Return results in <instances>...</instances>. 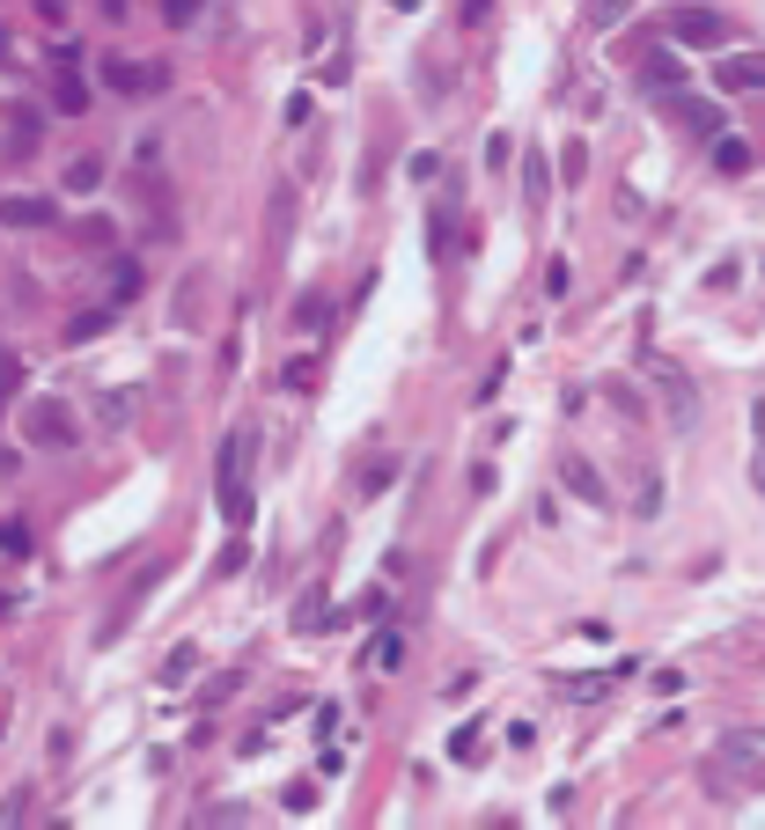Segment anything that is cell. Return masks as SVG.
Wrapping results in <instances>:
<instances>
[{
  "mask_svg": "<svg viewBox=\"0 0 765 830\" xmlns=\"http://www.w3.org/2000/svg\"><path fill=\"white\" fill-rule=\"evenodd\" d=\"M699 764H707L699 780H707V794H715V801H743V794H765V728H729Z\"/></svg>",
  "mask_w": 765,
  "mask_h": 830,
  "instance_id": "1",
  "label": "cell"
},
{
  "mask_svg": "<svg viewBox=\"0 0 765 830\" xmlns=\"http://www.w3.org/2000/svg\"><path fill=\"white\" fill-rule=\"evenodd\" d=\"M670 37L685 52H721L729 45V15H715V8H677L670 15Z\"/></svg>",
  "mask_w": 765,
  "mask_h": 830,
  "instance_id": "2",
  "label": "cell"
},
{
  "mask_svg": "<svg viewBox=\"0 0 765 830\" xmlns=\"http://www.w3.org/2000/svg\"><path fill=\"white\" fill-rule=\"evenodd\" d=\"M214 486H222V514L236 522V530H244V522H250V486H244V434H228V441H222V478H214Z\"/></svg>",
  "mask_w": 765,
  "mask_h": 830,
  "instance_id": "3",
  "label": "cell"
},
{
  "mask_svg": "<svg viewBox=\"0 0 765 830\" xmlns=\"http://www.w3.org/2000/svg\"><path fill=\"white\" fill-rule=\"evenodd\" d=\"M23 427H30V441H37V448H75V419H67V405H52V397H37V405H30L23 412Z\"/></svg>",
  "mask_w": 765,
  "mask_h": 830,
  "instance_id": "4",
  "label": "cell"
},
{
  "mask_svg": "<svg viewBox=\"0 0 765 830\" xmlns=\"http://www.w3.org/2000/svg\"><path fill=\"white\" fill-rule=\"evenodd\" d=\"M715 81L729 96H765V52H729L715 67Z\"/></svg>",
  "mask_w": 765,
  "mask_h": 830,
  "instance_id": "5",
  "label": "cell"
},
{
  "mask_svg": "<svg viewBox=\"0 0 765 830\" xmlns=\"http://www.w3.org/2000/svg\"><path fill=\"white\" fill-rule=\"evenodd\" d=\"M103 81H111L119 96H148V89H162V81H170V73H162V67H140V59H119V52H111V59H103Z\"/></svg>",
  "mask_w": 765,
  "mask_h": 830,
  "instance_id": "6",
  "label": "cell"
},
{
  "mask_svg": "<svg viewBox=\"0 0 765 830\" xmlns=\"http://www.w3.org/2000/svg\"><path fill=\"white\" fill-rule=\"evenodd\" d=\"M37 140H45V118H37V111H8V155H15V162H23V155H37Z\"/></svg>",
  "mask_w": 765,
  "mask_h": 830,
  "instance_id": "7",
  "label": "cell"
},
{
  "mask_svg": "<svg viewBox=\"0 0 765 830\" xmlns=\"http://www.w3.org/2000/svg\"><path fill=\"white\" fill-rule=\"evenodd\" d=\"M0 228H52V198H0Z\"/></svg>",
  "mask_w": 765,
  "mask_h": 830,
  "instance_id": "8",
  "label": "cell"
},
{
  "mask_svg": "<svg viewBox=\"0 0 765 830\" xmlns=\"http://www.w3.org/2000/svg\"><path fill=\"white\" fill-rule=\"evenodd\" d=\"M560 478H567V492H582V500H596V508L611 500V492H604V478H596V470L582 464V456H567V464H560Z\"/></svg>",
  "mask_w": 765,
  "mask_h": 830,
  "instance_id": "9",
  "label": "cell"
},
{
  "mask_svg": "<svg viewBox=\"0 0 765 830\" xmlns=\"http://www.w3.org/2000/svg\"><path fill=\"white\" fill-rule=\"evenodd\" d=\"M677 125H685V133H699V140H707V133H715V125H721V111H715V103H691V96H677Z\"/></svg>",
  "mask_w": 765,
  "mask_h": 830,
  "instance_id": "10",
  "label": "cell"
},
{
  "mask_svg": "<svg viewBox=\"0 0 765 830\" xmlns=\"http://www.w3.org/2000/svg\"><path fill=\"white\" fill-rule=\"evenodd\" d=\"M97 184H103V162H97V155H75V162H67V192L89 198Z\"/></svg>",
  "mask_w": 765,
  "mask_h": 830,
  "instance_id": "11",
  "label": "cell"
},
{
  "mask_svg": "<svg viewBox=\"0 0 765 830\" xmlns=\"http://www.w3.org/2000/svg\"><path fill=\"white\" fill-rule=\"evenodd\" d=\"M0 552H8V559H30V552H37V530H30V522H0Z\"/></svg>",
  "mask_w": 765,
  "mask_h": 830,
  "instance_id": "12",
  "label": "cell"
},
{
  "mask_svg": "<svg viewBox=\"0 0 765 830\" xmlns=\"http://www.w3.org/2000/svg\"><path fill=\"white\" fill-rule=\"evenodd\" d=\"M397 661H405V639H397V633H375L369 639V669H397Z\"/></svg>",
  "mask_w": 765,
  "mask_h": 830,
  "instance_id": "13",
  "label": "cell"
},
{
  "mask_svg": "<svg viewBox=\"0 0 765 830\" xmlns=\"http://www.w3.org/2000/svg\"><path fill=\"white\" fill-rule=\"evenodd\" d=\"M192 669H199V647H170V655H162V684H184Z\"/></svg>",
  "mask_w": 765,
  "mask_h": 830,
  "instance_id": "14",
  "label": "cell"
},
{
  "mask_svg": "<svg viewBox=\"0 0 765 830\" xmlns=\"http://www.w3.org/2000/svg\"><path fill=\"white\" fill-rule=\"evenodd\" d=\"M582 15H589L596 30H611V23H626V15H633V0H589Z\"/></svg>",
  "mask_w": 765,
  "mask_h": 830,
  "instance_id": "15",
  "label": "cell"
},
{
  "mask_svg": "<svg viewBox=\"0 0 765 830\" xmlns=\"http://www.w3.org/2000/svg\"><path fill=\"white\" fill-rule=\"evenodd\" d=\"M133 287H140V265L119 258V265H111V302H133Z\"/></svg>",
  "mask_w": 765,
  "mask_h": 830,
  "instance_id": "16",
  "label": "cell"
},
{
  "mask_svg": "<svg viewBox=\"0 0 765 830\" xmlns=\"http://www.w3.org/2000/svg\"><path fill=\"white\" fill-rule=\"evenodd\" d=\"M715 162L729 177H743V170H751V147H743V140H715Z\"/></svg>",
  "mask_w": 765,
  "mask_h": 830,
  "instance_id": "17",
  "label": "cell"
},
{
  "mask_svg": "<svg viewBox=\"0 0 765 830\" xmlns=\"http://www.w3.org/2000/svg\"><path fill=\"white\" fill-rule=\"evenodd\" d=\"M199 8H206V0H162V23H170V30H192Z\"/></svg>",
  "mask_w": 765,
  "mask_h": 830,
  "instance_id": "18",
  "label": "cell"
},
{
  "mask_svg": "<svg viewBox=\"0 0 765 830\" xmlns=\"http://www.w3.org/2000/svg\"><path fill=\"white\" fill-rule=\"evenodd\" d=\"M15 390H23V361H15V353H0V405H8Z\"/></svg>",
  "mask_w": 765,
  "mask_h": 830,
  "instance_id": "19",
  "label": "cell"
},
{
  "mask_svg": "<svg viewBox=\"0 0 765 830\" xmlns=\"http://www.w3.org/2000/svg\"><path fill=\"white\" fill-rule=\"evenodd\" d=\"M471 750H479V720H464V728L449 735V758H457V764H464V758H471Z\"/></svg>",
  "mask_w": 765,
  "mask_h": 830,
  "instance_id": "20",
  "label": "cell"
},
{
  "mask_svg": "<svg viewBox=\"0 0 765 830\" xmlns=\"http://www.w3.org/2000/svg\"><path fill=\"white\" fill-rule=\"evenodd\" d=\"M670 81L685 89V67H670V59H655V67H648V89H670Z\"/></svg>",
  "mask_w": 765,
  "mask_h": 830,
  "instance_id": "21",
  "label": "cell"
},
{
  "mask_svg": "<svg viewBox=\"0 0 765 830\" xmlns=\"http://www.w3.org/2000/svg\"><path fill=\"white\" fill-rule=\"evenodd\" d=\"M8 470H15V456H8V448H0V478H8Z\"/></svg>",
  "mask_w": 765,
  "mask_h": 830,
  "instance_id": "22",
  "label": "cell"
},
{
  "mask_svg": "<svg viewBox=\"0 0 765 830\" xmlns=\"http://www.w3.org/2000/svg\"><path fill=\"white\" fill-rule=\"evenodd\" d=\"M0 67H8V23H0Z\"/></svg>",
  "mask_w": 765,
  "mask_h": 830,
  "instance_id": "23",
  "label": "cell"
},
{
  "mask_svg": "<svg viewBox=\"0 0 765 830\" xmlns=\"http://www.w3.org/2000/svg\"><path fill=\"white\" fill-rule=\"evenodd\" d=\"M391 8H420V0H391Z\"/></svg>",
  "mask_w": 765,
  "mask_h": 830,
  "instance_id": "24",
  "label": "cell"
}]
</instances>
